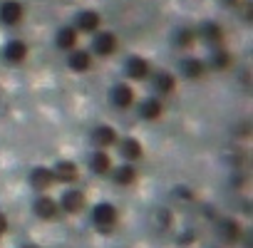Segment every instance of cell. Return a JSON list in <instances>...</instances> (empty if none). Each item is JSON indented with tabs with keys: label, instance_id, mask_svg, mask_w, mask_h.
<instances>
[{
	"label": "cell",
	"instance_id": "cell-10",
	"mask_svg": "<svg viewBox=\"0 0 253 248\" xmlns=\"http://www.w3.org/2000/svg\"><path fill=\"white\" fill-rule=\"evenodd\" d=\"M52 176H55V181H60V184H75L77 181V176H80V169H77V164H72V162H57L55 166H52Z\"/></svg>",
	"mask_w": 253,
	"mask_h": 248
},
{
	"label": "cell",
	"instance_id": "cell-22",
	"mask_svg": "<svg viewBox=\"0 0 253 248\" xmlns=\"http://www.w3.org/2000/svg\"><path fill=\"white\" fill-rule=\"evenodd\" d=\"M221 241L223 243H238L241 241V226L231 218H223L221 221Z\"/></svg>",
	"mask_w": 253,
	"mask_h": 248
},
{
	"label": "cell",
	"instance_id": "cell-25",
	"mask_svg": "<svg viewBox=\"0 0 253 248\" xmlns=\"http://www.w3.org/2000/svg\"><path fill=\"white\" fill-rule=\"evenodd\" d=\"M8 231V216L3 213V211H0V236H3Z\"/></svg>",
	"mask_w": 253,
	"mask_h": 248
},
{
	"label": "cell",
	"instance_id": "cell-19",
	"mask_svg": "<svg viewBox=\"0 0 253 248\" xmlns=\"http://www.w3.org/2000/svg\"><path fill=\"white\" fill-rule=\"evenodd\" d=\"M149 77H152V84H154V89H157L159 94H171L174 87H176V80H174V75H169V72H154V75H149Z\"/></svg>",
	"mask_w": 253,
	"mask_h": 248
},
{
	"label": "cell",
	"instance_id": "cell-26",
	"mask_svg": "<svg viewBox=\"0 0 253 248\" xmlns=\"http://www.w3.org/2000/svg\"><path fill=\"white\" fill-rule=\"evenodd\" d=\"M23 248H40V246H33V243H28V246H23Z\"/></svg>",
	"mask_w": 253,
	"mask_h": 248
},
{
	"label": "cell",
	"instance_id": "cell-16",
	"mask_svg": "<svg viewBox=\"0 0 253 248\" xmlns=\"http://www.w3.org/2000/svg\"><path fill=\"white\" fill-rule=\"evenodd\" d=\"M3 57L10 62V65H20L25 57H28V45L23 40H10L3 50Z\"/></svg>",
	"mask_w": 253,
	"mask_h": 248
},
{
	"label": "cell",
	"instance_id": "cell-12",
	"mask_svg": "<svg viewBox=\"0 0 253 248\" xmlns=\"http://www.w3.org/2000/svg\"><path fill=\"white\" fill-rule=\"evenodd\" d=\"M117 144H119V152H122V157L126 159V164L139 162V159H142V154H144V149H142L139 139H134V137H126V139H122V142H117Z\"/></svg>",
	"mask_w": 253,
	"mask_h": 248
},
{
	"label": "cell",
	"instance_id": "cell-20",
	"mask_svg": "<svg viewBox=\"0 0 253 248\" xmlns=\"http://www.w3.org/2000/svg\"><path fill=\"white\" fill-rule=\"evenodd\" d=\"M77 30L72 28V25H67V28H62L60 33H57V38H55V42H57V47L60 50H67V52H72L75 47H77Z\"/></svg>",
	"mask_w": 253,
	"mask_h": 248
},
{
	"label": "cell",
	"instance_id": "cell-21",
	"mask_svg": "<svg viewBox=\"0 0 253 248\" xmlns=\"http://www.w3.org/2000/svg\"><path fill=\"white\" fill-rule=\"evenodd\" d=\"M162 112H164V107H162V102H159L157 97H149V99H144V102L139 104V114H142L144 119H149V122L159 119Z\"/></svg>",
	"mask_w": 253,
	"mask_h": 248
},
{
	"label": "cell",
	"instance_id": "cell-5",
	"mask_svg": "<svg viewBox=\"0 0 253 248\" xmlns=\"http://www.w3.org/2000/svg\"><path fill=\"white\" fill-rule=\"evenodd\" d=\"M119 142V134H117V129L114 127H107V124H99V127H94L92 129V144L97 147V149H109V147H114Z\"/></svg>",
	"mask_w": 253,
	"mask_h": 248
},
{
	"label": "cell",
	"instance_id": "cell-7",
	"mask_svg": "<svg viewBox=\"0 0 253 248\" xmlns=\"http://www.w3.org/2000/svg\"><path fill=\"white\" fill-rule=\"evenodd\" d=\"M196 38H201L206 45H211V47H223V30H221V25H216V23H204L199 30H196Z\"/></svg>",
	"mask_w": 253,
	"mask_h": 248
},
{
	"label": "cell",
	"instance_id": "cell-15",
	"mask_svg": "<svg viewBox=\"0 0 253 248\" xmlns=\"http://www.w3.org/2000/svg\"><path fill=\"white\" fill-rule=\"evenodd\" d=\"M152 75V67L144 57H129L126 60V77L132 80H147Z\"/></svg>",
	"mask_w": 253,
	"mask_h": 248
},
{
	"label": "cell",
	"instance_id": "cell-17",
	"mask_svg": "<svg viewBox=\"0 0 253 248\" xmlns=\"http://www.w3.org/2000/svg\"><path fill=\"white\" fill-rule=\"evenodd\" d=\"M181 72H184V77H189V80H199V77H204V72H206V62L199 60V57H184V60H181Z\"/></svg>",
	"mask_w": 253,
	"mask_h": 248
},
{
	"label": "cell",
	"instance_id": "cell-2",
	"mask_svg": "<svg viewBox=\"0 0 253 248\" xmlns=\"http://www.w3.org/2000/svg\"><path fill=\"white\" fill-rule=\"evenodd\" d=\"M109 99L117 109H129L134 104V89L126 84V82H119L109 89Z\"/></svg>",
	"mask_w": 253,
	"mask_h": 248
},
{
	"label": "cell",
	"instance_id": "cell-9",
	"mask_svg": "<svg viewBox=\"0 0 253 248\" xmlns=\"http://www.w3.org/2000/svg\"><path fill=\"white\" fill-rule=\"evenodd\" d=\"M92 50H94V55H99V57H109V55H114V50H117V38H114L112 33H97L94 40H92Z\"/></svg>",
	"mask_w": 253,
	"mask_h": 248
},
{
	"label": "cell",
	"instance_id": "cell-23",
	"mask_svg": "<svg viewBox=\"0 0 253 248\" xmlns=\"http://www.w3.org/2000/svg\"><path fill=\"white\" fill-rule=\"evenodd\" d=\"M231 65V55L223 47H211V57H209V67L213 70H226Z\"/></svg>",
	"mask_w": 253,
	"mask_h": 248
},
{
	"label": "cell",
	"instance_id": "cell-3",
	"mask_svg": "<svg viewBox=\"0 0 253 248\" xmlns=\"http://www.w3.org/2000/svg\"><path fill=\"white\" fill-rule=\"evenodd\" d=\"M60 211H65V213H80L82 208H84V204H87V199H84V194L80 191V189H67L62 196H60Z\"/></svg>",
	"mask_w": 253,
	"mask_h": 248
},
{
	"label": "cell",
	"instance_id": "cell-11",
	"mask_svg": "<svg viewBox=\"0 0 253 248\" xmlns=\"http://www.w3.org/2000/svg\"><path fill=\"white\" fill-rule=\"evenodd\" d=\"M52 184H55V176H52V169H50V166H35V169L30 171V186H33V189L47 191Z\"/></svg>",
	"mask_w": 253,
	"mask_h": 248
},
{
	"label": "cell",
	"instance_id": "cell-6",
	"mask_svg": "<svg viewBox=\"0 0 253 248\" xmlns=\"http://www.w3.org/2000/svg\"><path fill=\"white\" fill-rule=\"evenodd\" d=\"M25 15V8L23 3H18V0H5V3H0V20H3L5 25H18Z\"/></svg>",
	"mask_w": 253,
	"mask_h": 248
},
{
	"label": "cell",
	"instance_id": "cell-4",
	"mask_svg": "<svg viewBox=\"0 0 253 248\" xmlns=\"http://www.w3.org/2000/svg\"><path fill=\"white\" fill-rule=\"evenodd\" d=\"M33 211H35V216H38V218H42V221H55V218H57V213H60V204H57L52 196L42 194L40 199H35Z\"/></svg>",
	"mask_w": 253,
	"mask_h": 248
},
{
	"label": "cell",
	"instance_id": "cell-13",
	"mask_svg": "<svg viewBox=\"0 0 253 248\" xmlns=\"http://www.w3.org/2000/svg\"><path fill=\"white\" fill-rule=\"evenodd\" d=\"M77 33H97L99 28V13L94 10H82L77 18H75V25H72Z\"/></svg>",
	"mask_w": 253,
	"mask_h": 248
},
{
	"label": "cell",
	"instance_id": "cell-24",
	"mask_svg": "<svg viewBox=\"0 0 253 248\" xmlns=\"http://www.w3.org/2000/svg\"><path fill=\"white\" fill-rule=\"evenodd\" d=\"M196 40H199V38H196V30H194V28H181V30L174 33V42H176V47H181V50L191 47Z\"/></svg>",
	"mask_w": 253,
	"mask_h": 248
},
{
	"label": "cell",
	"instance_id": "cell-14",
	"mask_svg": "<svg viewBox=\"0 0 253 248\" xmlns=\"http://www.w3.org/2000/svg\"><path fill=\"white\" fill-rule=\"evenodd\" d=\"M67 67L72 70V72H87L89 67H92V55L87 52V50H72L70 55H67Z\"/></svg>",
	"mask_w": 253,
	"mask_h": 248
},
{
	"label": "cell",
	"instance_id": "cell-1",
	"mask_svg": "<svg viewBox=\"0 0 253 248\" xmlns=\"http://www.w3.org/2000/svg\"><path fill=\"white\" fill-rule=\"evenodd\" d=\"M117 221H119V211H117L112 204H97V206L92 208V223H94L97 228L109 231V228L117 226Z\"/></svg>",
	"mask_w": 253,
	"mask_h": 248
},
{
	"label": "cell",
	"instance_id": "cell-18",
	"mask_svg": "<svg viewBox=\"0 0 253 248\" xmlns=\"http://www.w3.org/2000/svg\"><path fill=\"white\" fill-rule=\"evenodd\" d=\"M112 157L104 152V149H97L92 157H89V169L94 171V174H109L112 171Z\"/></svg>",
	"mask_w": 253,
	"mask_h": 248
},
{
	"label": "cell",
	"instance_id": "cell-8",
	"mask_svg": "<svg viewBox=\"0 0 253 248\" xmlns=\"http://www.w3.org/2000/svg\"><path fill=\"white\" fill-rule=\"evenodd\" d=\"M112 181L117 184V186H132L134 181H137V169H134V164H117V166H112Z\"/></svg>",
	"mask_w": 253,
	"mask_h": 248
}]
</instances>
